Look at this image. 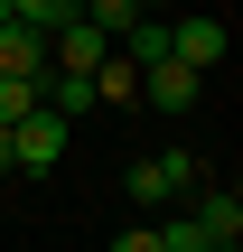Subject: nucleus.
<instances>
[{"label": "nucleus", "instance_id": "f257e3e1", "mask_svg": "<svg viewBox=\"0 0 243 252\" xmlns=\"http://www.w3.org/2000/svg\"><path fill=\"white\" fill-rule=\"evenodd\" d=\"M197 178H206V168H197L187 150H159V159H131V168H122V187H131V206H178V196H187Z\"/></svg>", "mask_w": 243, "mask_h": 252}, {"label": "nucleus", "instance_id": "f03ea898", "mask_svg": "<svg viewBox=\"0 0 243 252\" xmlns=\"http://www.w3.org/2000/svg\"><path fill=\"white\" fill-rule=\"evenodd\" d=\"M56 159H66V112H47V103L19 112L9 122V168H56Z\"/></svg>", "mask_w": 243, "mask_h": 252}, {"label": "nucleus", "instance_id": "7ed1b4c3", "mask_svg": "<svg viewBox=\"0 0 243 252\" xmlns=\"http://www.w3.org/2000/svg\"><path fill=\"white\" fill-rule=\"evenodd\" d=\"M197 94H206V75H197V65H178V56L140 65V103H150V112H197Z\"/></svg>", "mask_w": 243, "mask_h": 252}, {"label": "nucleus", "instance_id": "20e7f679", "mask_svg": "<svg viewBox=\"0 0 243 252\" xmlns=\"http://www.w3.org/2000/svg\"><path fill=\"white\" fill-rule=\"evenodd\" d=\"M112 56V37L94 28V19H66V28H47V65H66V75H94Z\"/></svg>", "mask_w": 243, "mask_h": 252}, {"label": "nucleus", "instance_id": "39448f33", "mask_svg": "<svg viewBox=\"0 0 243 252\" xmlns=\"http://www.w3.org/2000/svg\"><path fill=\"white\" fill-rule=\"evenodd\" d=\"M169 56L197 65V75H215L225 65V19H169Z\"/></svg>", "mask_w": 243, "mask_h": 252}, {"label": "nucleus", "instance_id": "423d86ee", "mask_svg": "<svg viewBox=\"0 0 243 252\" xmlns=\"http://www.w3.org/2000/svg\"><path fill=\"white\" fill-rule=\"evenodd\" d=\"M187 215H197L215 243H243V196L234 187H206V178H197V187H187Z\"/></svg>", "mask_w": 243, "mask_h": 252}, {"label": "nucleus", "instance_id": "0eeeda50", "mask_svg": "<svg viewBox=\"0 0 243 252\" xmlns=\"http://www.w3.org/2000/svg\"><path fill=\"white\" fill-rule=\"evenodd\" d=\"M0 75H28V84H37V75H47V37L9 19V28H0Z\"/></svg>", "mask_w": 243, "mask_h": 252}, {"label": "nucleus", "instance_id": "6e6552de", "mask_svg": "<svg viewBox=\"0 0 243 252\" xmlns=\"http://www.w3.org/2000/svg\"><path fill=\"white\" fill-rule=\"evenodd\" d=\"M112 47H122L131 65H159V56H169V19H150V9H140V19H131V28L112 37Z\"/></svg>", "mask_w": 243, "mask_h": 252}, {"label": "nucleus", "instance_id": "1a4fd4ad", "mask_svg": "<svg viewBox=\"0 0 243 252\" xmlns=\"http://www.w3.org/2000/svg\"><path fill=\"white\" fill-rule=\"evenodd\" d=\"M94 103H140V65H131L122 47H112V56L94 65Z\"/></svg>", "mask_w": 243, "mask_h": 252}, {"label": "nucleus", "instance_id": "9d476101", "mask_svg": "<svg viewBox=\"0 0 243 252\" xmlns=\"http://www.w3.org/2000/svg\"><path fill=\"white\" fill-rule=\"evenodd\" d=\"M75 19H94L103 37H122V28L140 19V0H75Z\"/></svg>", "mask_w": 243, "mask_h": 252}, {"label": "nucleus", "instance_id": "9b49d317", "mask_svg": "<svg viewBox=\"0 0 243 252\" xmlns=\"http://www.w3.org/2000/svg\"><path fill=\"white\" fill-rule=\"evenodd\" d=\"M9 19L47 37V28H66V19H75V0H9Z\"/></svg>", "mask_w": 243, "mask_h": 252}, {"label": "nucleus", "instance_id": "f8f14e48", "mask_svg": "<svg viewBox=\"0 0 243 252\" xmlns=\"http://www.w3.org/2000/svg\"><path fill=\"white\" fill-rule=\"evenodd\" d=\"M19 112H37V84L28 75H0V122H19Z\"/></svg>", "mask_w": 243, "mask_h": 252}, {"label": "nucleus", "instance_id": "ddd939ff", "mask_svg": "<svg viewBox=\"0 0 243 252\" xmlns=\"http://www.w3.org/2000/svg\"><path fill=\"white\" fill-rule=\"evenodd\" d=\"M112 252H159V224H131V234H122Z\"/></svg>", "mask_w": 243, "mask_h": 252}, {"label": "nucleus", "instance_id": "4468645a", "mask_svg": "<svg viewBox=\"0 0 243 252\" xmlns=\"http://www.w3.org/2000/svg\"><path fill=\"white\" fill-rule=\"evenodd\" d=\"M0 178H9V122H0Z\"/></svg>", "mask_w": 243, "mask_h": 252}, {"label": "nucleus", "instance_id": "2eb2a0df", "mask_svg": "<svg viewBox=\"0 0 243 252\" xmlns=\"http://www.w3.org/2000/svg\"><path fill=\"white\" fill-rule=\"evenodd\" d=\"M197 252H234V243H197Z\"/></svg>", "mask_w": 243, "mask_h": 252}, {"label": "nucleus", "instance_id": "dca6fc26", "mask_svg": "<svg viewBox=\"0 0 243 252\" xmlns=\"http://www.w3.org/2000/svg\"><path fill=\"white\" fill-rule=\"evenodd\" d=\"M140 9H159V0H140Z\"/></svg>", "mask_w": 243, "mask_h": 252}]
</instances>
